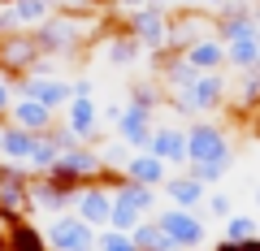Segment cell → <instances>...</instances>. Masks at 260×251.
<instances>
[{
  "label": "cell",
  "instance_id": "cell-31",
  "mask_svg": "<svg viewBox=\"0 0 260 251\" xmlns=\"http://www.w3.org/2000/svg\"><path fill=\"white\" fill-rule=\"evenodd\" d=\"M152 5H160L165 13H178V9H191L195 0H152Z\"/></svg>",
  "mask_w": 260,
  "mask_h": 251
},
{
  "label": "cell",
  "instance_id": "cell-22",
  "mask_svg": "<svg viewBox=\"0 0 260 251\" xmlns=\"http://www.w3.org/2000/svg\"><path fill=\"white\" fill-rule=\"evenodd\" d=\"M130 238H135V247H139V251H178L174 238L156 225V217H143V221L130 230Z\"/></svg>",
  "mask_w": 260,
  "mask_h": 251
},
{
  "label": "cell",
  "instance_id": "cell-33",
  "mask_svg": "<svg viewBox=\"0 0 260 251\" xmlns=\"http://www.w3.org/2000/svg\"><path fill=\"white\" fill-rule=\"evenodd\" d=\"M195 5H200V9H208V13H217V9L225 5V0H195Z\"/></svg>",
  "mask_w": 260,
  "mask_h": 251
},
{
  "label": "cell",
  "instance_id": "cell-6",
  "mask_svg": "<svg viewBox=\"0 0 260 251\" xmlns=\"http://www.w3.org/2000/svg\"><path fill=\"white\" fill-rule=\"evenodd\" d=\"M156 225L174 238L178 251H200V242H208V225L195 208H156Z\"/></svg>",
  "mask_w": 260,
  "mask_h": 251
},
{
  "label": "cell",
  "instance_id": "cell-8",
  "mask_svg": "<svg viewBox=\"0 0 260 251\" xmlns=\"http://www.w3.org/2000/svg\"><path fill=\"white\" fill-rule=\"evenodd\" d=\"M213 35V13L191 5V9H178L169 13V39H165V52H186L195 39Z\"/></svg>",
  "mask_w": 260,
  "mask_h": 251
},
{
  "label": "cell",
  "instance_id": "cell-20",
  "mask_svg": "<svg viewBox=\"0 0 260 251\" xmlns=\"http://www.w3.org/2000/svg\"><path fill=\"white\" fill-rule=\"evenodd\" d=\"M5 247L9 251H48V238L26 217H9V225H5Z\"/></svg>",
  "mask_w": 260,
  "mask_h": 251
},
{
  "label": "cell",
  "instance_id": "cell-34",
  "mask_svg": "<svg viewBox=\"0 0 260 251\" xmlns=\"http://www.w3.org/2000/svg\"><path fill=\"white\" fill-rule=\"evenodd\" d=\"M247 126H256V130H260V113H251V117H247Z\"/></svg>",
  "mask_w": 260,
  "mask_h": 251
},
{
  "label": "cell",
  "instance_id": "cell-21",
  "mask_svg": "<svg viewBox=\"0 0 260 251\" xmlns=\"http://www.w3.org/2000/svg\"><path fill=\"white\" fill-rule=\"evenodd\" d=\"M256 56H260V35L230 39V44H225V69H234V74H247V69L256 65Z\"/></svg>",
  "mask_w": 260,
  "mask_h": 251
},
{
  "label": "cell",
  "instance_id": "cell-38",
  "mask_svg": "<svg viewBox=\"0 0 260 251\" xmlns=\"http://www.w3.org/2000/svg\"><path fill=\"white\" fill-rule=\"evenodd\" d=\"M0 130H5V121H0Z\"/></svg>",
  "mask_w": 260,
  "mask_h": 251
},
{
  "label": "cell",
  "instance_id": "cell-5",
  "mask_svg": "<svg viewBox=\"0 0 260 251\" xmlns=\"http://www.w3.org/2000/svg\"><path fill=\"white\" fill-rule=\"evenodd\" d=\"M39 61H44V52H39V44H35L30 30H5V35H0V78L18 83V78H26Z\"/></svg>",
  "mask_w": 260,
  "mask_h": 251
},
{
  "label": "cell",
  "instance_id": "cell-24",
  "mask_svg": "<svg viewBox=\"0 0 260 251\" xmlns=\"http://www.w3.org/2000/svg\"><path fill=\"white\" fill-rule=\"evenodd\" d=\"M56 160H61V148H56L48 134H39V139H35V152H30V160H26V169H30V173H52Z\"/></svg>",
  "mask_w": 260,
  "mask_h": 251
},
{
  "label": "cell",
  "instance_id": "cell-7",
  "mask_svg": "<svg viewBox=\"0 0 260 251\" xmlns=\"http://www.w3.org/2000/svg\"><path fill=\"white\" fill-rule=\"evenodd\" d=\"M95 234L100 230H91L78 212H56L48 221L44 238H48V251H95Z\"/></svg>",
  "mask_w": 260,
  "mask_h": 251
},
{
  "label": "cell",
  "instance_id": "cell-12",
  "mask_svg": "<svg viewBox=\"0 0 260 251\" xmlns=\"http://www.w3.org/2000/svg\"><path fill=\"white\" fill-rule=\"evenodd\" d=\"M61 126L74 130L78 143H95V134H100V104H95L91 95H74V100L61 109Z\"/></svg>",
  "mask_w": 260,
  "mask_h": 251
},
{
  "label": "cell",
  "instance_id": "cell-37",
  "mask_svg": "<svg viewBox=\"0 0 260 251\" xmlns=\"http://www.w3.org/2000/svg\"><path fill=\"white\" fill-rule=\"evenodd\" d=\"M256 208H260V191H256Z\"/></svg>",
  "mask_w": 260,
  "mask_h": 251
},
{
  "label": "cell",
  "instance_id": "cell-1",
  "mask_svg": "<svg viewBox=\"0 0 260 251\" xmlns=\"http://www.w3.org/2000/svg\"><path fill=\"white\" fill-rule=\"evenodd\" d=\"M169 109L186 121H200V117H213V113H225L230 104V78L225 69H213V74H200L182 95H169Z\"/></svg>",
  "mask_w": 260,
  "mask_h": 251
},
{
  "label": "cell",
  "instance_id": "cell-26",
  "mask_svg": "<svg viewBox=\"0 0 260 251\" xmlns=\"http://www.w3.org/2000/svg\"><path fill=\"white\" fill-rule=\"evenodd\" d=\"M130 156H135V152H130L121 139H109V143H100V160H104V169H113V173H121Z\"/></svg>",
  "mask_w": 260,
  "mask_h": 251
},
{
  "label": "cell",
  "instance_id": "cell-35",
  "mask_svg": "<svg viewBox=\"0 0 260 251\" xmlns=\"http://www.w3.org/2000/svg\"><path fill=\"white\" fill-rule=\"evenodd\" d=\"M251 74H260V56H256V65H251Z\"/></svg>",
  "mask_w": 260,
  "mask_h": 251
},
{
  "label": "cell",
  "instance_id": "cell-16",
  "mask_svg": "<svg viewBox=\"0 0 260 251\" xmlns=\"http://www.w3.org/2000/svg\"><path fill=\"white\" fill-rule=\"evenodd\" d=\"M148 152L156 160H165L169 169H186V130L182 126H156Z\"/></svg>",
  "mask_w": 260,
  "mask_h": 251
},
{
  "label": "cell",
  "instance_id": "cell-29",
  "mask_svg": "<svg viewBox=\"0 0 260 251\" xmlns=\"http://www.w3.org/2000/svg\"><path fill=\"white\" fill-rule=\"evenodd\" d=\"M204 212H208V217H217V221H225V217L234 212V204H230V195H221V191H208Z\"/></svg>",
  "mask_w": 260,
  "mask_h": 251
},
{
  "label": "cell",
  "instance_id": "cell-13",
  "mask_svg": "<svg viewBox=\"0 0 260 251\" xmlns=\"http://www.w3.org/2000/svg\"><path fill=\"white\" fill-rule=\"evenodd\" d=\"M9 126H22V130H30V134H48L61 121V113L56 109H48V104H39V100H26V95H13V104H9Z\"/></svg>",
  "mask_w": 260,
  "mask_h": 251
},
{
  "label": "cell",
  "instance_id": "cell-39",
  "mask_svg": "<svg viewBox=\"0 0 260 251\" xmlns=\"http://www.w3.org/2000/svg\"><path fill=\"white\" fill-rule=\"evenodd\" d=\"M0 5H5V0H0Z\"/></svg>",
  "mask_w": 260,
  "mask_h": 251
},
{
  "label": "cell",
  "instance_id": "cell-27",
  "mask_svg": "<svg viewBox=\"0 0 260 251\" xmlns=\"http://www.w3.org/2000/svg\"><path fill=\"white\" fill-rule=\"evenodd\" d=\"M95 251H139V247H135V238L126 230H113L109 225V230L95 234Z\"/></svg>",
  "mask_w": 260,
  "mask_h": 251
},
{
  "label": "cell",
  "instance_id": "cell-4",
  "mask_svg": "<svg viewBox=\"0 0 260 251\" xmlns=\"http://www.w3.org/2000/svg\"><path fill=\"white\" fill-rule=\"evenodd\" d=\"M48 177H56V182L70 186V191H78V186H87V182H100V177H104L100 148H95V143H78V148L61 152V160L52 165Z\"/></svg>",
  "mask_w": 260,
  "mask_h": 251
},
{
  "label": "cell",
  "instance_id": "cell-9",
  "mask_svg": "<svg viewBox=\"0 0 260 251\" xmlns=\"http://www.w3.org/2000/svg\"><path fill=\"white\" fill-rule=\"evenodd\" d=\"M30 169L0 160V217H26L30 212Z\"/></svg>",
  "mask_w": 260,
  "mask_h": 251
},
{
  "label": "cell",
  "instance_id": "cell-28",
  "mask_svg": "<svg viewBox=\"0 0 260 251\" xmlns=\"http://www.w3.org/2000/svg\"><path fill=\"white\" fill-rule=\"evenodd\" d=\"M186 173H191V177H200L204 186H217L225 173H230V165H186Z\"/></svg>",
  "mask_w": 260,
  "mask_h": 251
},
{
  "label": "cell",
  "instance_id": "cell-17",
  "mask_svg": "<svg viewBox=\"0 0 260 251\" xmlns=\"http://www.w3.org/2000/svg\"><path fill=\"white\" fill-rule=\"evenodd\" d=\"M121 173H126L130 182H139V186H152V191H160V186H165V177L174 173V169H169L165 160H156L152 152H135V156L126 160V169H121Z\"/></svg>",
  "mask_w": 260,
  "mask_h": 251
},
{
  "label": "cell",
  "instance_id": "cell-3",
  "mask_svg": "<svg viewBox=\"0 0 260 251\" xmlns=\"http://www.w3.org/2000/svg\"><path fill=\"white\" fill-rule=\"evenodd\" d=\"M113 18L121 22V30H130V35L139 39V48H143L148 56L165 52V39H169V13L160 9V5L143 0V5H135V9H126V13H113Z\"/></svg>",
  "mask_w": 260,
  "mask_h": 251
},
{
  "label": "cell",
  "instance_id": "cell-11",
  "mask_svg": "<svg viewBox=\"0 0 260 251\" xmlns=\"http://www.w3.org/2000/svg\"><path fill=\"white\" fill-rule=\"evenodd\" d=\"M152 130H156V113L135 109V104H121V117H117V126H113V134H117L130 152H148Z\"/></svg>",
  "mask_w": 260,
  "mask_h": 251
},
{
  "label": "cell",
  "instance_id": "cell-36",
  "mask_svg": "<svg viewBox=\"0 0 260 251\" xmlns=\"http://www.w3.org/2000/svg\"><path fill=\"white\" fill-rule=\"evenodd\" d=\"M243 5H260V0H243Z\"/></svg>",
  "mask_w": 260,
  "mask_h": 251
},
{
  "label": "cell",
  "instance_id": "cell-10",
  "mask_svg": "<svg viewBox=\"0 0 260 251\" xmlns=\"http://www.w3.org/2000/svg\"><path fill=\"white\" fill-rule=\"evenodd\" d=\"M70 212H78L91 230H109V217H113V191L104 182H87L74 191V208Z\"/></svg>",
  "mask_w": 260,
  "mask_h": 251
},
{
  "label": "cell",
  "instance_id": "cell-15",
  "mask_svg": "<svg viewBox=\"0 0 260 251\" xmlns=\"http://www.w3.org/2000/svg\"><path fill=\"white\" fill-rule=\"evenodd\" d=\"M160 195H165L174 208H204V199H208V186L200 182V177H191L186 169H178V173H169V177H165Z\"/></svg>",
  "mask_w": 260,
  "mask_h": 251
},
{
  "label": "cell",
  "instance_id": "cell-14",
  "mask_svg": "<svg viewBox=\"0 0 260 251\" xmlns=\"http://www.w3.org/2000/svg\"><path fill=\"white\" fill-rule=\"evenodd\" d=\"M65 208H74V191L61 186L56 177L48 173H35L30 177V212H65Z\"/></svg>",
  "mask_w": 260,
  "mask_h": 251
},
{
  "label": "cell",
  "instance_id": "cell-2",
  "mask_svg": "<svg viewBox=\"0 0 260 251\" xmlns=\"http://www.w3.org/2000/svg\"><path fill=\"white\" fill-rule=\"evenodd\" d=\"M186 165H234L230 130L208 117L191 121V130H186Z\"/></svg>",
  "mask_w": 260,
  "mask_h": 251
},
{
  "label": "cell",
  "instance_id": "cell-30",
  "mask_svg": "<svg viewBox=\"0 0 260 251\" xmlns=\"http://www.w3.org/2000/svg\"><path fill=\"white\" fill-rule=\"evenodd\" d=\"M13 95H18V91H13V83H9V78H0V121L9 117V104H13Z\"/></svg>",
  "mask_w": 260,
  "mask_h": 251
},
{
  "label": "cell",
  "instance_id": "cell-23",
  "mask_svg": "<svg viewBox=\"0 0 260 251\" xmlns=\"http://www.w3.org/2000/svg\"><path fill=\"white\" fill-rule=\"evenodd\" d=\"M126 104L156 113L160 104H165V91H160V83H156L152 74H148V78H130V95H126Z\"/></svg>",
  "mask_w": 260,
  "mask_h": 251
},
{
  "label": "cell",
  "instance_id": "cell-19",
  "mask_svg": "<svg viewBox=\"0 0 260 251\" xmlns=\"http://www.w3.org/2000/svg\"><path fill=\"white\" fill-rule=\"evenodd\" d=\"M186 61H191L200 74H213V69H225V44L217 35H204V39H195L191 48H186Z\"/></svg>",
  "mask_w": 260,
  "mask_h": 251
},
{
  "label": "cell",
  "instance_id": "cell-25",
  "mask_svg": "<svg viewBox=\"0 0 260 251\" xmlns=\"http://www.w3.org/2000/svg\"><path fill=\"white\" fill-rule=\"evenodd\" d=\"M256 234H260L256 217H247V212H230V217H225V238L243 242V238H256Z\"/></svg>",
  "mask_w": 260,
  "mask_h": 251
},
{
  "label": "cell",
  "instance_id": "cell-32",
  "mask_svg": "<svg viewBox=\"0 0 260 251\" xmlns=\"http://www.w3.org/2000/svg\"><path fill=\"white\" fill-rule=\"evenodd\" d=\"M74 95H91V78H74Z\"/></svg>",
  "mask_w": 260,
  "mask_h": 251
},
{
  "label": "cell",
  "instance_id": "cell-18",
  "mask_svg": "<svg viewBox=\"0 0 260 251\" xmlns=\"http://www.w3.org/2000/svg\"><path fill=\"white\" fill-rule=\"evenodd\" d=\"M35 139L39 134H30V130H22V126H9V121H5V130H0V160H5V165H26L30 152H35Z\"/></svg>",
  "mask_w": 260,
  "mask_h": 251
}]
</instances>
